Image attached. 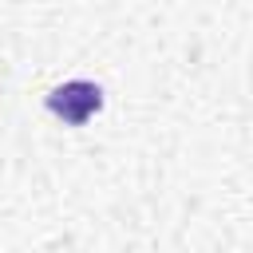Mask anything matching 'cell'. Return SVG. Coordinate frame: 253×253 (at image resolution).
<instances>
[{
    "label": "cell",
    "instance_id": "cell-1",
    "mask_svg": "<svg viewBox=\"0 0 253 253\" xmlns=\"http://www.w3.org/2000/svg\"><path fill=\"white\" fill-rule=\"evenodd\" d=\"M99 107H103V87L91 79H67L55 91H47V111L67 126H83Z\"/></svg>",
    "mask_w": 253,
    "mask_h": 253
}]
</instances>
